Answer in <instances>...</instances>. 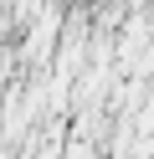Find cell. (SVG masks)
<instances>
[{
	"label": "cell",
	"instance_id": "6da1fadb",
	"mask_svg": "<svg viewBox=\"0 0 154 159\" xmlns=\"http://www.w3.org/2000/svg\"><path fill=\"white\" fill-rule=\"evenodd\" d=\"M67 159H92V144H87V139H72V149H67Z\"/></svg>",
	"mask_w": 154,
	"mask_h": 159
}]
</instances>
